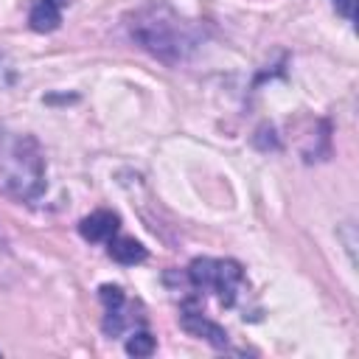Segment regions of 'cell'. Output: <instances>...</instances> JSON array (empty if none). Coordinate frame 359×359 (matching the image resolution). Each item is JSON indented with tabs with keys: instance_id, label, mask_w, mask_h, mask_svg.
<instances>
[{
	"instance_id": "1",
	"label": "cell",
	"mask_w": 359,
	"mask_h": 359,
	"mask_svg": "<svg viewBox=\"0 0 359 359\" xmlns=\"http://www.w3.org/2000/svg\"><path fill=\"white\" fill-rule=\"evenodd\" d=\"M129 31L140 48H146L149 53H154L163 62H182L196 48L194 28L163 3L140 8L132 17Z\"/></svg>"
},
{
	"instance_id": "2",
	"label": "cell",
	"mask_w": 359,
	"mask_h": 359,
	"mask_svg": "<svg viewBox=\"0 0 359 359\" xmlns=\"http://www.w3.org/2000/svg\"><path fill=\"white\" fill-rule=\"evenodd\" d=\"M0 185L22 202H34L42 196L45 160L31 135L0 129Z\"/></svg>"
},
{
	"instance_id": "3",
	"label": "cell",
	"mask_w": 359,
	"mask_h": 359,
	"mask_svg": "<svg viewBox=\"0 0 359 359\" xmlns=\"http://www.w3.org/2000/svg\"><path fill=\"white\" fill-rule=\"evenodd\" d=\"M188 280L196 292H213L222 306H236L238 286L244 283V269L238 261H216V258H194L188 266Z\"/></svg>"
},
{
	"instance_id": "4",
	"label": "cell",
	"mask_w": 359,
	"mask_h": 359,
	"mask_svg": "<svg viewBox=\"0 0 359 359\" xmlns=\"http://www.w3.org/2000/svg\"><path fill=\"white\" fill-rule=\"evenodd\" d=\"M180 323H182V328H185V331H191L194 337L208 339L213 348H224V345H227V331H224V328H219L216 323H210V320L199 311L196 297H194V300H185L182 314H180Z\"/></svg>"
},
{
	"instance_id": "5",
	"label": "cell",
	"mask_w": 359,
	"mask_h": 359,
	"mask_svg": "<svg viewBox=\"0 0 359 359\" xmlns=\"http://www.w3.org/2000/svg\"><path fill=\"white\" fill-rule=\"evenodd\" d=\"M118 227H121V219L112 210H95V213H90V216H84L79 222L81 238H87L93 244L95 241H109L118 233Z\"/></svg>"
},
{
	"instance_id": "6",
	"label": "cell",
	"mask_w": 359,
	"mask_h": 359,
	"mask_svg": "<svg viewBox=\"0 0 359 359\" xmlns=\"http://www.w3.org/2000/svg\"><path fill=\"white\" fill-rule=\"evenodd\" d=\"M67 6V0H36L31 6V14H28V25L36 31V34H48V31H56L59 22H62V8Z\"/></svg>"
},
{
	"instance_id": "7",
	"label": "cell",
	"mask_w": 359,
	"mask_h": 359,
	"mask_svg": "<svg viewBox=\"0 0 359 359\" xmlns=\"http://www.w3.org/2000/svg\"><path fill=\"white\" fill-rule=\"evenodd\" d=\"M107 244H109V247H107L109 258L118 261V264H123V266H132V264L146 261V247H143L140 241H135V238H126V236L115 238V236H112Z\"/></svg>"
},
{
	"instance_id": "8",
	"label": "cell",
	"mask_w": 359,
	"mask_h": 359,
	"mask_svg": "<svg viewBox=\"0 0 359 359\" xmlns=\"http://www.w3.org/2000/svg\"><path fill=\"white\" fill-rule=\"evenodd\" d=\"M126 353L129 356H151L154 353V337L149 331H135L126 339Z\"/></svg>"
},
{
	"instance_id": "9",
	"label": "cell",
	"mask_w": 359,
	"mask_h": 359,
	"mask_svg": "<svg viewBox=\"0 0 359 359\" xmlns=\"http://www.w3.org/2000/svg\"><path fill=\"white\" fill-rule=\"evenodd\" d=\"M337 11L345 17V20H353V11H356V0H334Z\"/></svg>"
}]
</instances>
